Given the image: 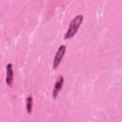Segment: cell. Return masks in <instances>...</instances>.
Here are the masks:
<instances>
[{
  "label": "cell",
  "instance_id": "7a4b0ae2",
  "mask_svg": "<svg viewBox=\"0 0 122 122\" xmlns=\"http://www.w3.org/2000/svg\"><path fill=\"white\" fill-rule=\"evenodd\" d=\"M66 50H67V46H66V45H61V46L58 48V50H57V51H56V53H55V56H54V58H53V63H52V69H53V70H55V69L59 66L61 60H62L63 57H64V54H65V52H66Z\"/></svg>",
  "mask_w": 122,
  "mask_h": 122
},
{
  "label": "cell",
  "instance_id": "6da1fadb",
  "mask_svg": "<svg viewBox=\"0 0 122 122\" xmlns=\"http://www.w3.org/2000/svg\"><path fill=\"white\" fill-rule=\"evenodd\" d=\"M82 21H83L82 14H78L75 17H73V19L70 23V26H69L67 31L65 32V39H71V37H73V35L77 32Z\"/></svg>",
  "mask_w": 122,
  "mask_h": 122
},
{
  "label": "cell",
  "instance_id": "5b68a950",
  "mask_svg": "<svg viewBox=\"0 0 122 122\" xmlns=\"http://www.w3.org/2000/svg\"><path fill=\"white\" fill-rule=\"evenodd\" d=\"M32 106H33V102H32V96L29 95L27 97V104H26V109H27V112L29 114H30L32 112Z\"/></svg>",
  "mask_w": 122,
  "mask_h": 122
},
{
  "label": "cell",
  "instance_id": "3957f363",
  "mask_svg": "<svg viewBox=\"0 0 122 122\" xmlns=\"http://www.w3.org/2000/svg\"><path fill=\"white\" fill-rule=\"evenodd\" d=\"M6 83L9 87H11L13 83V69L11 63H9L6 67Z\"/></svg>",
  "mask_w": 122,
  "mask_h": 122
},
{
  "label": "cell",
  "instance_id": "277c9868",
  "mask_svg": "<svg viewBox=\"0 0 122 122\" xmlns=\"http://www.w3.org/2000/svg\"><path fill=\"white\" fill-rule=\"evenodd\" d=\"M63 83H64V77H63L62 75H60V76L57 78V80H56V82H55V84H54V88H53V90H52V98H53V99H55V98L57 97L59 92L61 91V89H62V87H63Z\"/></svg>",
  "mask_w": 122,
  "mask_h": 122
}]
</instances>
